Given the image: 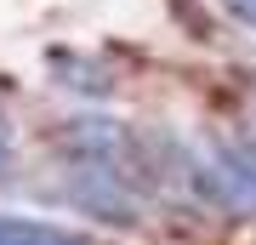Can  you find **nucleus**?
Masks as SVG:
<instances>
[{"instance_id": "1", "label": "nucleus", "mask_w": 256, "mask_h": 245, "mask_svg": "<svg viewBox=\"0 0 256 245\" xmlns=\"http://www.w3.org/2000/svg\"><path fill=\"white\" fill-rule=\"evenodd\" d=\"M200 188L234 217H256V143H222L200 165Z\"/></svg>"}, {"instance_id": "2", "label": "nucleus", "mask_w": 256, "mask_h": 245, "mask_svg": "<svg viewBox=\"0 0 256 245\" xmlns=\"http://www.w3.org/2000/svg\"><path fill=\"white\" fill-rule=\"evenodd\" d=\"M0 245H92L74 228L57 222H28V217H0Z\"/></svg>"}, {"instance_id": "3", "label": "nucleus", "mask_w": 256, "mask_h": 245, "mask_svg": "<svg viewBox=\"0 0 256 245\" xmlns=\"http://www.w3.org/2000/svg\"><path fill=\"white\" fill-rule=\"evenodd\" d=\"M222 6H228L239 23H250V29H256V0H222Z\"/></svg>"}, {"instance_id": "4", "label": "nucleus", "mask_w": 256, "mask_h": 245, "mask_svg": "<svg viewBox=\"0 0 256 245\" xmlns=\"http://www.w3.org/2000/svg\"><path fill=\"white\" fill-rule=\"evenodd\" d=\"M6 160H12V137H6V126H0V171H6Z\"/></svg>"}]
</instances>
